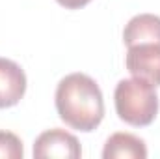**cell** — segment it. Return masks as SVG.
I'll return each mask as SVG.
<instances>
[{
  "label": "cell",
  "instance_id": "6da1fadb",
  "mask_svg": "<svg viewBox=\"0 0 160 159\" xmlns=\"http://www.w3.org/2000/svg\"><path fill=\"white\" fill-rule=\"evenodd\" d=\"M54 103L60 120L82 133L95 131L104 118V99L99 84L86 73H71L58 82Z\"/></svg>",
  "mask_w": 160,
  "mask_h": 159
},
{
  "label": "cell",
  "instance_id": "7a4b0ae2",
  "mask_svg": "<svg viewBox=\"0 0 160 159\" xmlns=\"http://www.w3.org/2000/svg\"><path fill=\"white\" fill-rule=\"evenodd\" d=\"M116 112L119 120L134 127L151 125L158 114V94L153 84L142 79H123L114 92Z\"/></svg>",
  "mask_w": 160,
  "mask_h": 159
},
{
  "label": "cell",
  "instance_id": "3957f363",
  "mask_svg": "<svg viewBox=\"0 0 160 159\" xmlns=\"http://www.w3.org/2000/svg\"><path fill=\"white\" fill-rule=\"evenodd\" d=\"M127 69L132 77L160 86V43H140L127 47Z\"/></svg>",
  "mask_w": 160,
  "mask_h": 159
},
{
  "label": "cell",
  "instance_id": "277c9868",
  "mask_svg": "<svg viewBox=\"0 0 160 159\" xmlns=\"http://www.w3.org/2000/svg\"><path fill=\"white\" fill-rule=\"evenodd\" d=\"M82 156L78 139L65 129L54 127L43 131L34 142V157H60V159H78Z\"/></svg>",
  "mask_w": 160,
  "mask_h": 159
},
{
  "label": "cell",
  "instance_id": "5b68a950",
  "mask_svg": "<svg viewBox=\"0 0 160 159\" xmlns=\"http://www.w3.org/2000/svg\"><path fill=\"white\" fill-rule=\"evenodd\" d=\"M26 94V73L24 69L9 60L0 58V109H9L21 103Z\"/></svg>",
  "mask_w": 160,
  "mask_h": 159
},
{
  "label": "cell",
  "instance_id": "8992f818",
  "mask_svg": "<svg viewBox=\"0 0 160 159\" xmlns=\"http://www.w3.org/2000/svg\"><path fill=\"white\" fill-rule=\"evenodd\" d=\"M123 41L127 47L140 43H160V17L153 13L134 15L123 30Z\"/></svg>",
  "mask_w": 160,
  "mask_h": 159
},
{
  "label": "cell",
  "instance_id": "52a82bcc",
  "mask_svg": "<svg viewBox=\"0 0 160 159\" xmlns=\"http://www.w3.org/2000/svg\"><path fill=\"white\" fill-rule=\"evenodd\" d=\"M104 159H145L147 157V146L145 142L132 135V133H114L104 148H102Z\"/></svg>",
  "mask_w": 160,
  "mask_h": 159
},
{
  "label": "cell",
  "instance_id": "ba28073f",
  "mask_svg": "<svg viewBox=\"0 0 160 159\" xmlns=\"http://www.w3.org/2000/svg\"><path fill=\"white\" fill-rule=\"evenodd\" d=\"M22 140L11 131H0V159H22Z\"/></svg>",
  "mask_w": 160,
  "mask_h": 159
},
{
  "label": "cell",
  "instance_id": "9c48e42d",
  "mask_svg": "<svg viewBox=\"0 0 160 159\" xmlns=\"http://www.w3.org/2000/svg\"><path fill=\"white\" fill-rule=\"evenodd\" d=\"M60 6H63L65 9H80L84 6H88L91 0H56Z\"/></svg>",
  "mask_w": 160,
  "mask_h": 159
}]
</instances>
